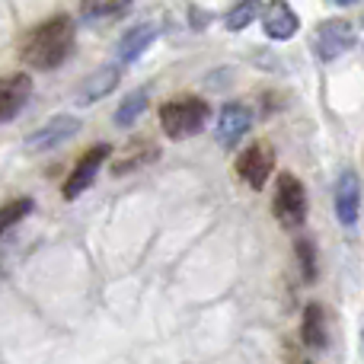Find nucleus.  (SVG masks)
I'll use <instances>...</instances> for the list:
<instances>
[{"label": "nucleus", "instance_id": "nucleus-20", "mask_svg": "<svg viewBox=\"0 0 364 364\" xmlns=\"http://www.w3.org/2000/svg\"><path fill=\"white\" fill-rule=\"evenodd\" d=\"M294 250H297V262H301V272H304V282H316V275H320V265H316V246H314V240H297Z\"/></svg>", "mask_w": 364, "mask_h": 364}, {"label": "nucleus", "instance_id": "nucleus-16", "mask_svg": "<svg viewBox=\"0 0 364 364\" xmlns=\"http://www.w3.org/2000/svg\"><path fill=\"white\" fill-rule=\"evenodd\" d=\"M147 93H151L147 87H138L134 93H128L125 100H122V106L115 109V125H119V128L134 125V122L147 112V106H151V96H147Z\"/></svg>", "mask_w": 364, "mask_h": 364}, {"label": "nucleus", "instance_id": "nucleus-5", "mask_svg": "<svg viewBox=\"0 0 364 364\" xmlns=\"http://www.w3.org/2000/svg\"><path fill=\"white\" fill-rule=\"evenodd\" d=\"M355 45V26L348 19H326L316 26L314 32V51L320 61L333 64L336 58H342Z\"/></svg>", "mask_w": 364, "mask_h": 364}, {"label": "nucleus", "instance_id": "nucleus-1", "mask_svg": "<svg viewBox=\"0 0 364 364\" xmlns=\"http://www.w3.org/2000/svg\"><path fill=\"white\" fill-rule=\"evenodd\" d=\"M74 36H77L74 19L68 13H55V16L42 19L23 36L19 58L32 70H58L74 51Z\"/></svg>", "mask_w": 364, "mask_h": 364}, {"label": "nucleus", "instance_id": "nucleus-10", "mask_svg": "<svg viewBox=\"0 0 364 364\" xmlns=\"http://www.w3.org/2000/svg\"><path fill=\"white\" fill-rule=\"evenodd\" d=\"M301 29V19H297L294 6L288 0H272L262 10V32L272 38V42H288V38L297 36Z\"/></svg>", "mask_w": 364, "mask_h": 364}, {"label": "nucleus", "instance_id": "nucleus-13", "mask_svg": "<svg viewBox=\"0 0 364 364\" xmlns=\"http://www.w3.org/2000/svg\"><path fill=\"white\" fill-rule=\"evenodd\" d=\"M160 36L157 23H138L119 38V48H115V61L119 64H134Z\"/></svg>", "mask_w": 364, "mask_h": 364}, {"label": "nucleus", "instance_id": "nucleus-4", "mask_svg": "<svg viewBox=\"0 0 364 364\" xmlns=\"http://www.w3.org/2000/svg\"><path fill=\"white\" fill-rule=\"evenodd\" d=\"M109 157H112V144H106V141L87 147V154L77 160L74 170L68 173V179H64V186H61L64 201H77V198H80V195L96 182V176L102 173V164H106Z\"/></svg>", "mask_w": 364, "mask_h": 364}, {"label": "nucleus", "instance_id": "nucleus-6", "mask_svg": "<svg viewBox=\"0 0 364 364\" xmlns=\"http://www.w3.org/2000/svg\"><path fill=\"white\" fill-rule=\"evenodd\" d=\"M272 173H275V151H272L269 141H256L237 157V176L256 192L265 188Z\"/></svg>", "mask_w": 364, "mask_h": 364}, {"label": "nucleus", "instance_id": "nucleus-22", "mask_svg": "<svg viewBox=\"0 0 364 364\" xmlns=\"http://www.w3.org/2000/svg\"><path fill=\"white\" fill-rule=\"evenodd\" d=\"M304 364H314V361H304Z\"/></svg>", "mask_w": 364, "mask_h": 364}, {"label": "nucleus", "instance_id": "nucleus-18", "mask_svg": "<svg viewBox=\"0 0 364 364\" xmlns=\"http://www.w3.org/2000/svg\"><path fill=\"white\" fill-rule=\"evenodd\" d=\"M36 211V201L29 198V195H19V198H10L4 205V211H0V233H10L13 227L19 224V220H26L29 214Z\"/></svg>", "mask_w": 364, "mask_h": 364}, {"label": "nucleus", "instance_id": "nucleus-12", "mask_svg": "<svg viewBox=\"0 0 364 364\" xmlns=\"http://www.w3.org/2000/svg\"><path fill=\"white\" fill-rule=\"evenodd\" d=\"M119 80H122V70L115 68V64H106V68H96L93 74L87 77V80L77 87V93H74V102L77 106H93V102H100L102 96H109L115 87H119Z\"/></svg>", "mask_w": 364, "mask_h": 364}, {"label": "nucleus", "instance_id": "nucleus-8", "mask_svg": "<svg viewBox=\"0 0 364 364\" xmlns=\"http://www.w3.org/2000/svg\"><path fill=\"white\" fill-rule=\"evenodd\" d=\"M80 132V119L77 115H55V119H48L38 132H32L29 138H26V151L29 154H42V151H51V147H61L64 141H70L74 134Z\"/></svg>", "mask_w": 364, "mask_h": 364}, {"label": "nucleus", "instance_id": "nucleus-21", "mask_svg": "<svg viewBox=\"0 0 364 364\" xmlns=\"http://www.w3.org/2000/svg\"><path fill=\"white\" fill-rule=\"evenodd\" d=\"M329 4H336V6H355V4H361V0H329Z\"/></svg>", "mask_w": 364, "mask_h": 364}, {"label": "nucleus", "instance_id": "nucleus-3", "mask_svg": "<svg viewBox=\"0 0 364 364\" xmlns=\"http://www.w3.org/2000/svg\"><path fill=\"white\" fill-rule=\"evenodd\" d=\"M272 214L278 218V224L294 230L307 218V188L294 173H278L275 198H272Z\"/></svg>", "mask_w": 364, "mask_h": 364}, {"label": "nucleus", "instance_id": "nucleus-15", "mask_svg": "<svg viewBox=\"0 0 364 364\" xmlns=\"http://www.w3.org/2000/svg\"><path fill=\"white\" fill-rule=\"evenodd\" d=\"M301 342L310 352H323L329 346V329H326V310L323 304H307L301 316Z\"/></svg>", "mask_w": 364, "mask_h": 364}, {"label": "nucleus", "instance_id": "nucleus-2", "mask_svg": "<svg viewBox=\"0 0 364 364\" xmlns=\"http://www.w3.org/2000/svg\"><path fill=\"white\" fill-rule=\"evenodd\" d=\"M160 128L170 141H186V138H195V134L205 128V122L211 119V106L208 100L201 96H176V100H166L160 106Z\"/></svg>", "mask_w": 364, "mask_h": 364}, {"label": "nucleus", "instance_id": "nucleus-11", "mask_svg": "<svg viewBox=\"0 0 364 364\" xmlns=\"http://www.w3.org/2000/svg\"><path fill=\"white\" fill-rule=\"evenodd\" d=\"M29 96H32V77L26 74V70L23 74L6 77V80L0 83V122L10 125V122L26 109Z\"/></svg>", "mask_w": 364, "mask_h": 364}, {"label": "nucleus", "instance_id": "nucleus-14", "mask_svg": "<svg viewBox=\"0 0 364 364\" xmlns=\"http://www.w3.org/2000/svg\"><path fill=\"white\" fill-rule=\"evenodd\" d=\"M157 160H160L157 141H151V138H132V141H128V147L122 151V157L112 164V173H115V176L138 173V170H144V166L157 164Z\"/></svg>", "mask_w": 364, "mask_h": 364}, {"label": "nucleus", "instance_id": "nucleus-19", "mask_svg": "<svg viewBox=\"0 0 364 364\" xmlns=\"http://www.w3.org/2000/svg\"><path fill=\"white\" fill-rule=\"evenodd\" d=\"M134 0H80V13L87 19H115L128 13Z\"/></svg>", "mask_w": 364, "mask_h": 364}, {"label": "nucleus", "instance_id": "nucleus-23", "mask_svg": "<svg viewBox=\"0 0 364 364\" xmlns=\"http://www.w3.org/2000/svg\"><path fill=\"white\" fill-rule=\"evenodd\" d=\"M361 26H364V19H361Z\"/></svg>", "mask_w": 364, "mask_h": 364}, {"label": "nucleus", "instance_id": "nucleus-7", "mask_svg": "<svg viewBox=\"0 0 364 364\" xmlns=\"http://www.w3.org/2000/svg\"><path fill=\"white\" fill-rule=\"evenodd\" d=\"M252 128V109L246 102H227L218 115V125H214V138H218L220 147H237L240 141L250 134Z\"/></svg>", "mask_w": 364, "mask_h": 364}, {"label": "nucleus", "instance_id": "nucleus-17", "mask_svg": "<svg viewBox=\"0 0 364 364\" xmlns=\"http://www.w3.org/2000/svg\"><path fill=\"white\" fill-rule=\"evenodd\" d=\"M259 10H265L262 6V0H237V4L227 10V16H224V26L230 32H243L246 26H252L256 23V16H259Z\"/></svg>", "mask_w": 364, "mask_h": 364}, {"label": "nucleus", "instance_id": "nucleus-9", "mask_svg": "<svg viewBox=\"0 0 364 364\" xmlns=\"http://www.w3.org/2000/svg\"><path fill=\"white\" fill-rule=\"evenodd\" d=\"M333 205H336V218L342 227H355L361 214V179L355 170H342L333 188Z\"/></svg>", "mask_w": 364, "mask_h": 364}]
</instances>
